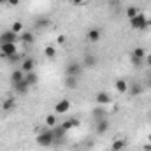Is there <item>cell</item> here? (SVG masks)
<instances>
[{
    "label": "cell",
    "mask_w": 151,
    "mask_h": 151,
    "mask_svg": "<svg viewBox=\"0 0 151 151\" xmlns=\"http://www.w3.org/2000/svg\"><path fill=\"white\" fill-rule=\"evenodd\" d=\"M109 127H111L109 119H107V118H102V119H97V127H95V130H97L99 135H104V134L109 130Z\"/></svg>",
    "instance_id": "cell-7"
},
{
    "label": "cell",
    "mask_w": 151,
    "mask_h": 151,
    "mask_svg": "<svg viewBox=\"0 0 151 151\" xmlns=\"http://www.w3.org/2000/svg\"><path fill=\"white\" fill-rule=\"evenodd\" d=\"M93 116H95L97 119H102V118H106V111H104V106H99V107H95V109H93Z\"/></svg>",
    "instance_id": "cell-25"
},
{
    "label": "cell",
    "mask_w": 151,
    "mask_h": 151,
    "mask_svg": "<svg viewBox=\"0 0 151 151\" xmlns=\"http://www.w3.org/2000/svg\"><path fill=\"white\" fill-rule=\"evenodd\" d=\"M130 62H132V65H135V67H141V65L144 63L142 58H137V56H132V55H130Z\"/></svg>",
    "instance_id": "cell-31"
},
{
    "label": "cell",
    "mask_w": 151,
    "mask_h": 151,
    "mask_svg": "<svg viewBox=\"0 0 151 151\" xmlns=\"http://www.w3.org/2000/svg\"><path fill=\"white\" fill-rule=\"evenodd\" d=\"M12 88H14V91H16L18 95H25V93H28L30 84L23 79V81H19V83H14V84H12Z\"/></svg>",
    "instance_id": "cell-9"
},
{
    "label": "cell",
    "mask_w": 151,
    "mask_h": 151,
    "mask_svg": "<svg viewBox=\"0 0 151 151\" xmlns=\"http://www.w3.org/2000/svg\"><path fill=\"white\" fill-rule=\"evenodd\" d=\"M109 151H113V150H109Z\"/></svg>",
    "instance_id": "cell-39"
},
{
    "label": "cell",
    "mask_w": 151,
    "mask_h": 151,
    "mask_svg": "<svg viewBox=\"0 0 151 151\" xmlns=\"http://www.w3.org/2000/svg\"><path fill=\"white\" fill-rule=\"evenodd\" d=\"M18 40H19V35L14 34L12 30H7L0 35V44H16Z\"/></svg>",
    "instance_id": "cell-4"
},
{
    "label": "cell",
    "mask_w": 151,
    "mask_h": 151,
    "mask_svg": "<svg viewBox=\"0 0 151 151\" xmlns=\"http://www.w3.org/2000/svg\"><path fill=\"white\" fill-rule=\"evenodd\" d=\"M130 21V27L134 28V30H146L148 28V19H146V16L144 14H137L135 18H132V19H128Z\"/></svg>",
    "instance_id": "cell-3"
},
{
    "label": "cell",
    "mask_w": 151,
    "mask_h": 151,
    "mask_svg": "<svg viewBox=\"0 0 151 151\" xmlns=\"http://www.w3.org/2000/svg\"><path fill=\"white\" fill-rule=\"evenodd\" d=\"M0 5H7V0H0Z\"/></svg>",
    "instance_id": "cell-37"
},
{
    "label": "cell",
    "mask_w": 151,
    "mask_h": 151,
    "mask_svg": "<svg viewBox=\"0 0 151 151\" xmlns=\"http://www.w3.org/2000/svg\"><path fill=\"white\" fill-rule=\"evenodd\" d=\"M19 69H21L25 74H27V72H32V70L35 69V60H34V58H25V60L21 62V67H19Z\"/></svg>",
    "instance_id": "cell-12"
},
{
    "label": "cell",
    "mask_w": 151,
    "mask_h": 151,
    "mask_svg": "<svg viewBox=\"0 0 151 151\" xmlns=\"http://www.w3.org/2000/svg\"><path fill=\"white\" fill-rule=\"evenodd\" d=\"M69 109H70V100H67V99L58 100L56 106H55V113L56 114H65Z\"/></svg>",
    "instance_id": "cell-6"
},
{
    "label": "cell",
    "mask_w": 151,
    "mask_h": 151,
    "mask_svg": "<svg viewBox=\"0 0 151 151\" xmlns=\"http://www.w3.org/2000/svg\"><path fill=\"white\" fill-rule=\"evenodd\" d=\"M114 88L118 90V93H127V91H128V83H127L125 79H116Z\"/></svg>",
    "instance_id": "cell-18"
},
{
    "label": "cell",
    "mask_w": 151,
    "mask_h": 151,
    "mask_svg": "<svg viewBox=\"0 0 151 151\" xmlns=\"http://www.w3.org/2000/svg\"><path fill=\"white\" fill-rule=\"evenodd\" d=\"M150 119H151V113H150Z\"/></svg>",
    "instance_id": "cell-38"
},
{
    "label": "cell",
    "mask_w": 151,
    "mask_h": 151,
    "mask_svg": "<svg viewBox=\"0 0 151 151\" xmlns=\"http://www.w3.org/2000/svg\"><path fill=\"white\" fill-rule=\"evenodd\" d=\"M44 55H46L47 58H55V56H56V47H55V46H47V47L44 49Z\"/></svg>",
    "instance_id": "cell-27"
},
{
    "label": "cell",
    "mask_w": 151,
    "mask_h": 151,
    "mask_svg": "<svg viewBox=\"0 0 151 151\" xmlns=\"http://www.w3.org/2000/svg\"><path fill=\"white\" fill-rule=\"evenodd\" d=\"M25 79V72L21 70V69H16V70H12L11 72V83L14 84V83H19V81H23Z\"/></svg>",
    "instance_id": "cell-19"
},
{
    "label": "cell",
    "mask_w": 151,
    "mask_h": 151,
    "mask_svg": "<svg viewBox=\"0 0 151 151\" xmlns=\"http://www.w3.org/2000/svg\"><path fill=\"white\" fill-rule=\"evenodd\" d=\"M14 107H16V100H14L12 97L5 99V100L2 102V109H4V111H11V109H14Z\"/></svg>",
    "instance_id": "cell-22"
},
{
    "label": "cell",
    "mask_w": 151,
    "mask_h": 151,
    "mask_svg": "<svg viewBox=\"0 0 151 151\" xmlns=\"http://www.w3.org/2000/svg\"><path fill=\"white\" fill-rule=\"evenodd\" d=\"M63 84H65L67 88L74 90V88H77V84H79V77H76V76H65Z\"/></svg>",
    "instance_id": "cell-16"
},
{
    "label": "cell",
    "mask_w": 151,
    "mask_h": 151,
    "mask_svg": "<svg viewBox=\"0 0 151 151\" xmlns=\"http://www.w3.org/2000/svg\"><path fill=\"white\" fill-rule=\"evenodd\" d=\"M83 70H84V65L79 60H70L65 65V76H76V77H79V76L83 74Z\"/></svg>",
    "instance_id": "cell-2"
},
{
    "label": "cell",
    "mask_w": 151,
    "mask_h": 151,
    "mask_svg": "<svg viewBox=\"0 0 151 151\" xmlns=\"http://www.w3.org/2000/svg\"><path fill=\"white\" fill-rule=\"evenodd\" d=\"M125 148H127V142L123 139H114L113 144H111V150L113 151H123Z\"/></svg>",
    "instance_id": "cell-20"
},
{
    "label": "cell",
    "mask_w": 151,
    "mask_h": 151,
    "mask_svg": "<svg viewBox=\"0 0 151 151\" xmlns=\"http://www.w3.org/2000/svg\"><path fill=\"white\" fill-rule=\"evenodd\" d=\"M102 37V32L99 30V28H90L88 32H86V39H88V42H99Z\"/></svg>",
    "instance_id": "cell-11"
},
{
    "label": "cell",
    "mask_w": 151,
    "mask_h": 151,
    "mask_svg": "<svg viewBox=\"0 0 151 151\" xmlns=\"http://www.w3.org/2000/svg\"><path fill=\"white\" fill-rule=\"evenodd\" d=\"M144 91V86L141 84V83H132V84H128V91L127 93H130L132 97H137V95H141Z\"/></svg>",
    "instance_id": "cell-13"
},
{
    "label": "cell",
    "mask_w": 151,
    "mask_h": 151,
    "mask_svg": "<svg viewBox=\"0 0 151 151\" xmlns=\"http://www.w3.org/2000/svg\"><path fill=\"white\" fill-rule=\"evenodd\" d=\"M144 151H151V144H146L144 146Z\"/></svg>",
    "instance_id": "cell-36"
},
{
    "label": "cell",
    "mask_w": 151,
    "mask_h": 151,
    "mask_svg": "<svg viewBox=\"0 0 151 151\" xmlns=\"http://www.w3.org/2000/svg\"><path fill=\"white\" fill-rule=\"evenodd\" d=\"M25 81H27L30 86H34V84H37L39 76L35 74V70H32V72H27V74H25Z\"/></svg>",
    "instance_id": "cell-21"
},
{
    "label": "cell",
    "mask_w": 151,
    "mask_h": 151,
    "mask_svg": "<svg viewBox=\"0 0 151 151\" xmlns=\"http://www.w3.org/2000/svg\"><path fill=\"white\" fill-rule=\"evenodd\" d=\"M137 14H139V9H137L135 5H128V7H127V16H128V19L135 18Z\"/></svg>",
    "instance_id": "cell-24"
},
{
    "label": "cell",
    "mask_w": 151,
    "mask_h": 151,
    "mask_svg": "<svg viewBox=\"0 0 151 151\" xmlns=\"http://www.w3.org/2000/svg\"><path fill=\"white\" fill-rule=\"evenodd\" d=\"M14 53H18L16 44H0V55H2L4 58L11 56V55H14Z\"/></svg>",
    "instance_id": "cell-8"
},
{
    "label": "cell",
    "mask_w": 151,
    "mask_h": 151,
    "mask_svg": "<svg viewBox=\"0 0 151 151\" xmlns=\"http://www.w3.org/2000/svg\"><path fill=\"white\" fill-rule=\"evenodd\" d=\"M83 65H84V67H95V65H97V56L86 53L84 58H83Z\"/></svg>",
    "instance_id": "cell-17"
},
{
    "label": "cell",
    "mask_w": 151,
    "mask_h": 151,
    "mask_svg": "<svg viewBox=\"0 0 151 151\" xmlns=\"http://www.w3.org/2000/svg\"><path fill=\"white\" fill-rule=\"evenodd\" d=\"M95 102L99 104V106H107V104H111L113 102V97L107 93V91H99L97 95H95Z\"/></svg>",
    "instance_id": "cell-5"
},
{
    "label": "cell",
    "mask_w": 151,
    "mask_h": 151,
    "mask_svg": "<svg viewBox=\"0 0 151 151\" xmlns=\"http://www.w3.org/2000/svg\"><path fill=\"white\" fill-rule=\"evenodd\" d=\"M11 30H12L14 34H18V35H19V34L23 32V23H21V21H14V23H12V27H11Z\"/></svg>",
    "instance_id": "cell-26"
},
{
    "label": "cell",
    "mask_w": 151,
    "mask_h": 151,
    "mask_svg": "<svg viewBox=\"0 0 151 151\" xmlns=\"http://www.w3.org/2000/svg\"><path fill=\"white\" fill-rule=\"evenodd\" d=\"M51 132H53V135H55V142H60V141L63 139V135L67 134V132L62 128V125H55V127L51 128Z\"/></svg>",
    "instance_id": "cell-14"
},
{
    "label": "cell",
    "mask_w": 151,
    "mask_h": 151,
    "mask_svg": "<svg viewBox=\"0 0 151 151\" xmlns=\"http://www.w3.org/2000/svg\"><path fill=\"white\" fill-rule=\"evenodd\" d=\"M46 125H47L49 128H53V127L56 125V116H55V114H47V116H46Z\"/></svg>",
    "instance_id": "cell-29"
},
{
    "label": "cell",
    "mask_w": 151,
    "mask_h": 151,
    "mask_svg": "<svg viewBox=\"0 0 151 151\" xmlns=\"http://www.w3.org/2000/svg\"><path fill=\"white\" fill-rule=\"evenodd\" d=\"M5 60H7L9 63H16V62H19V60H23V55H19V53H14V55L7 56Z\"/></svg>",
    "instance_id": "cell-28"
},
{
    "label": "cell",
    "mask_w": 151,
    "mask_h": 151,
    "mask_svg": "<svg viewBox=\"0 0 151 151\" xmlns=\"http://www.w3.org/2000/svg\"><path fill=\"white\" fill-rule=\"evenodd\" d=\"M19 40H21L23 44L30 46V44H34V40H35V35H34V32H30V30H23V32L19 34Z\"/></svg>",
    "instance_id": "cell-10"
},
{
    "label": "cell",
    "mask_w": 151,
    "mask_h": 151,
    "mask_svg": "<svg viewBox=\"0 0 151 151\" xmlns=\"http://www.w3.org/2000/svg\"><path fill=\"white\" fill-rule=\"evenodd\" d=\"M79 127V119L77 118H69V119H65L63 123H62V128L65 130V132H69L70 128H77Z\"/></svg>",
    "instance_id": "cell-15"
},
{
    "label": "cell",
    "mask_w": 151,
    "mask_h": 151,
    "mask_svg": "<svg viewBox=\"0 0 151 151\" xmlns=\"http://www.w3.org/2000/svg\"><path fill=\"white\" fill-rule=\"evenodd\" d=\"M56 40H58V44H63V42H65V35H58Z\"/></svg>",
    "instance_id": "cell-34"
},
{
    "label": "cell",
    "mask_w": 151,
    "mask_h": 151,
    "mask_svg": "<svg viewBox=\"0 0 151 151\" xmlns=\"http://www.w3.org/2000/svg\"><path fill=\"white\" fill-rule=\"evenodd\" d=\"M144 62H146V65H148V67H151V53H148V55L144 56Z\"/></svg>",
    "instance_id": "cell-33"
},
{
    "label": "cell",
    "mask_w": 151,
    "mask_h": 151,
    "mask_svg": "<svg viewBox=\"0 0 151 151\" xmlns=\"http://www.w3.org/2000/svg\"><path fill=\"white\" fill-rule=\"evenodd\" d=\"M132 56H137V58H142V60H144V56H146V49L141 47V46H137V47H134Z\"/></svg>",
    "instance_id": "cell-23"
},
{
    "label": "cell",
    "mask_w": 151,
    "mask_h": 151,
    "mask_svg": "<svg viewBox=\"0 0 151 151\" xmlns=\"http://www.w3.org/2000/svg\"><path fill=\"white\" fill-rule=\"evenodd\" d=\"M19 2L21 0H7V5L9 7H16V5H19Z\"/></svg>",
    "instance_id": "cell-32"
},
{
    "label": "cell",
    "mask_w": 151,
    "mask_h": 151,
    "mask_svg": "<svg viewBox=\"0 0 151 151\" xmlns=\"http://www.w3.org/2000/svg\"><path fill=\"white\" fill-rule=\"evenodd\" d=\"M49 25V19H46V18H39L37 21H35V27L37 28H44V27H47Z\"/></svg>",
    "instance_id": "cell-30"
},
{
    "label": "cell",
    "mask_w": 151,
    "mask_h": 151,
    "mask_svg": "<svg viewBox=\"0 0 151 151\" xmlns=\"http://www.w3.org/2000/svg\"><path fill=\"white\" fill-rule=\"evenodd\" d=\"M83 2H84V0H72L74 5H83Z\"/></svg>",
    "instance_id": "cell-35"
},
{
    "label": "cell",
    "mask_w": 151,
    "mask_h": 151,
    "mask_svg": "<svg viewBox=\"0 0 151 151\" xmlns=\"http://www.w3.org/2000/svg\"><path fill=\"white\" fill-rule=\"evenodd\" d=\"M35 142H37L40 148H51V146L55 144V135H53L51 128L39 130L37 135H35Z\"/></svg>",
    "instance_id": "cell-1"
}]
</instances>
